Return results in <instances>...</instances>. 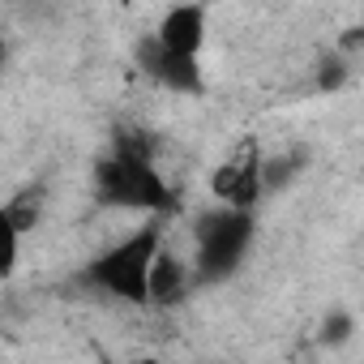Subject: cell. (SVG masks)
Masks as SVG:
<instances>
[{"instance_id":"cell-1","label":"cell","mask_w":364,"mask_h":364,"mask_svg":"<svg viewBox=\"0 0 364 364\" xmlns=\"http://www.w3.org/2000/svg\"><path fill=\"white\" fill-rule=\"evenodd\" d=\"M95 202L107 210H133L150 219H167L180 210V193L154 163V137L146 129H120L112 154H103L90 171Z\"/></svg>"},{"instance_id":"cell-2","label":"cell","mask_w":364,"mask_h":364,"mask_svg":"<svg viewBox=\"0 0 364 364\" xmlns=\"http://www.w3.org/2000/svg\"><path fill=\"white\" fill-rule=\"evenodd\" d=\"M163 245V219H146L141 228H133L129 236H120L116 245H107L82 274L77 283L90 291H103L120 304H146V270L154 249Z\"/></svg>"},{"instance_id":"cell-3","label":"cell","mask_w":364,"mask_h":364,"mask_svg":"<svg viewBox=\"0 0 364 364\" xmlns=\"http://www.w3.org/2000/svg\"><path fill=\"white\" fill-rule=\"evenodd\" d=\"M253 210H236V206H215L206 215H198L193 223V287H210L223 283L249 253L253 245Z\"/></svg>"},{"instance_id":"cell-4","label":"cell","mask_w":364,"mask_h":364,"mask_svg":"<svg viewBox=\"0 0 364 364\" xmlns=\"http://www.w3.org/2000/svg\"><path fill=\"white\" fill-rule=\"evenodd\" d=\"M262 141L257 137H240L228 159H219V167L210 171V198L219 206H236V210H253L262 198H266V185H262Z\"/></svg>"},{"instance_id":"cell-5","label":"cell","mask_w":364,"mask_h":364,"mask_svg":"<svg viewBox=\"0 0 364 364\" xmlns=\"http://www.w3.org/2000/svg\"><path fill=\"white\" fill-rule=\"evenodd\" d=\"M133 60H137V69L154 82V86H163V90H171V95H202L206 90V77H202V60H189V56H176V52H167L154 35H141L137 39V48H133Z\"/></svg>"},{"instance_id":"cell-6","label":"cell","mask_w":364,"mask_h":364,"mask_svg":"<svg viewBox=\"0 0 364 364\" xmlns=\"http://www.w3.org/2000/svg\"><path fill=\"white\" fill-rule=\"evenodd\" d=\"M167 52L176 56H189V60H202V48H206V35H210V14L202 0H185V5H171L163 14V22L150 31Z\"/></svg>"},{"instance_id":"cell-7","label":"cell","mask_w":364,"mask_h":364,"mask_svg":"<svg viewBox=\"0 0 364 364\" xmlns=\"http://www.w3.org/2000/svg\"><path fill=\"white\" fill-rule=\"evenodd\" d=\"M189 291H193L189 262L163 240V245L154 249V257H150V270H146V304L159 309V313H167V309H176V304H185Z\"/></svg>"},{"instance_id":"cell-8","label":"cell","mask_w":364,"mask_h":364,"mask_svg":"<svg viewBox=\"0 0 364 364\" xmlns=\"http://www.w3.org/2000/svg\"><path fill=\"white\" fill-rule=\"evenodd\" d=\"M5 210H9V219L18 223V232L26 236V232L39 223V215H43V189H18V193L5 202Z\"/></svg>"},{"instance_id":"cell-9","label":"cell","mask_w":364,"mask_h":364,"mask_svg":"<svg viewBox=\"0 0 364 364\" xmlns=\"http://www.w3.org/2000/svg\"><path fill=\"white\" fill-rule=\"evenodd\" d=\"M18 257H22V232H18V223L9 219V210L0 206V283L18 270Z\"/></svg>"},{"instance_id":"cell-10","label":"cell","mask_w":364,"mask_h":364,"mask_svg":"<svg viewBox=\"0 0 364 364\" xmlns=\"http://www.w3.org/2000/svg\"><path fill=\"white\" fill-rule=\"evenodd\" d=\"M347 60H351V56H343V52H330V56L321 60L317 86H321V90H338V86L347 82Z\"/></svg>"},{"instance_id":"cell-11","label":"cell","mask_w":364,"mask_h":364,"mask_svg":"<svg viewBox=\"0 0 364 364\" xmlns=\"http://www.w3.org/2000/svg\"><path fill=\"white\" fill-rule=\"evenodd\" d=\"M5 60H9V43H5V35H0V69H5Z\"/></svg>"}]
</instances>
